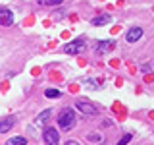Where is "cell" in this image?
<instances>
[{
	"label": "cell",
	"instance_id": "9c48e42d",
	"mask_svg": "<svg viewBox=\"0 0 154 145\" xmlns=\"http://www.w3.org/2000/svg\"><path fill=\"white\" fill-rule=\"evenodd\" d=\"M50 112H52L50 108L42 110V112H41V114H38L37 118H35V124H37V126H41V124H45V122H48V118H50Z\"/></svg>",
	"mask_w": 154,
	"mask_h": 145
},
{
	"label": "cell",
	"instance_id": "2e32d148",
	"mask_svg": "<svg viewBox=\"0 0 154 145\" xmlns=\"http://www.w3.org/2000/svg\"><path fill=\"white\" fill-rule=\"evenodd\" d=\"M66 145H81V143H77V141H67Z\"/></svg>",
	"mask_w": 154,
	"mask_h": 145
},
{
	"label": "cell",
	"instance_id": "277c9868",
	"mask_svg": "<svg viewBox=\"0 0 154 145\" xmlns=\"http://www.w3.org/2000/svg\"><path fill=\"white\" fill-rule=\"evenodd\" d=\"M75 108L79 110V112H83V114H96L98 112V108H96L93 103H87V101H77Z\"/></svg>",
	"mask_w": 154,
	"mask_h": 145
},
{
	"label": "cell",
	"instance_id": "ba28073f",
	"mask_svg": "<svg viewBox=\"0 0 154 145\" xmlns=\"http://www.w3.org/2000/svg\"><path fill=\"white\" fill-rule=\"evenodd\" d=\"M14 116H8V118H4V120H0V134H6L10 128L14 126Z\"/></svg>",
	"mask_w": 154,
	"mask_h": 145
},
{
	"label": "cell",
	"instance_id": "7a4b0ae2",
	"mask_svg": "<svg viewBox=\"0 0 154 145\" xmlns=\"http://www.w3.org/2000/svg\"><path fill=\"white\" fill-rule=\"evenodd\" d=\"M83 50H85V41L83 39H75V41L67 43V45L64 47L66 54H81Z\"/></svg>",
	"mask_w": 154,
	"mask_h": 145
},
{
	"label": "cell",
	"instance_id": "8fae6325",
	"mask_svg": "<svg viewBox=\"0 0 154 145\" xmlns=\"http://www.w3.org/2000/svg\"><path fill=\"white\" fill-rule=\"evenodd\" d=\"M45 95L48 97V99H60V97H62V91H58V89H46Z\"/></svg>",
	"mask_w": 154,
	"mask_h": 145
},
{
	"label": "cell",
	"instance_id": "3957f363",
	"mask_svg": "<svg viewBox=\"0 0 154 145\" xmlns=\"http://www.w3.org/2000/svg\"><path fill=\"white\" fill-rule=\"evenodd\" d=\"M42 139L48 143V145H58L60 143V135H58V130L54 128H46L45 134H42Z\"/></svg>",
	"mask_w": 154,
	"mask_h": 145
},
{
	"label": "cell",
	"instance_id": "4fadbf2b",
	"mask_svg": "<svg viewBox=\"0 0 154 145\" xmlns=\"http://www.w3.org/2000/svg\"><path fill=\"white\" fill-rule=\"evenodd\" d=\"M87 139H89L91 143H100V141H102V135H100V134H89Z\"/></svg>",
	"mask_w": 154,
	"mask_h": 145
},
{
	"label": "cell",
	"instance_id": "5b68a950",
	"mask_svg": "<svg viewBox=\"0 0 154 145\" xmlns=\"http://www.w3.org/2000/svg\"><path fill=\"white\" fill-rule=\"evenodd\" d=\"M14 23V14L8 8H0V25H12Z\"/></svg>",
	"mask_w": 154,
	"mask_h": 145
},
{
	"label": "cell",
	"instance_id": "7c38bea8",
	"mask_svg": "<svg viewBox=\"0 0 154 145\" xmlns=\"http://www.w3.org/2000/svg\"><path fill=\"white\" fill-rule=\"evenodd\" d=\"M25 143H27L25 137H12L6 141V145H25Z\"/></svg>",
	"mask_w": 154,
	"mask_h": 145
},
{
	"label": "cell",
	"instance_id": "8992f818",
	"mask_svg": "<svg viewBox=\"0 0 154 145\" xmlns=\"http://www.w3.org/2000/svg\"><path fill=\"white\" fill-rule=\"evenodd\" d=\"M114 48V41H100L98 45L94 47V52L96 54H106V52H110Z\"/></svg>",
	"mask_w": 154,
	"mask_h": 145
},
{
	"label": "cell",
	"instance_id": "30bf717a",
	"mask_svg": "<svg viewBox=\"0 0 154 145\" xmlns=\"http://www.w3.org/2000/svg\"><path fill=\"white\" fill-rule=\"evenodd\" d=\"M110 21H112V18H110L108 14H104V16L93 19V25H106V23H110Z\"/></svg>",
	"mask_w": 154,
	"mask_h": 145
},
{
	"label": "cell",
	"instance_id": "6da1fadb",
	"mask_svg": "<svg viewBox=\"0 0 154 145\" xmlns=\"http://www.w3.org/2000/svg\"><path fill=\"white\" fill-rule=\"evenodd\" d=\"M73 122H75V112H73V108L62 110L60 116H58V124H60L62 130H69L71 126H73Z\"/></svg>",
	"mask_w": 154,
	"mask_h": 145
},
{
	"label": "cell",
	"instance_id": "9a60e30c",
	"mask_svg": "<svg viewBox=\"0 0 154 145\" xmlns=\"http://www.w3.org/2000/svg\"><path fill=\"white\" fill-rule=\"evenodd\" d=\"M129 141H131V135L127 134V135H123V137H122V139H119V141H118V145H127Z\"/></svg>",
	"mask_w": 154,
	"mask_h": 145
},
{
	"label": "cell",
	"instance_id": "5bb4252c",
	"mask_svg": "<svg viewBox=\"0 0 154 145\" xmlns=\"http://www.w3.org/2000/svg\"><path fill=\"white\" fill-rule=\"evenodd\" d=\"M38 4H42V6H58V4H62V0H38Z\"/></svg>",
	"mask_w": 154,
	"mask_h": 145
},
{
	"label": "cell",
	"instance_id": "52a82bcc",
	"mask_svg": "<svg viewBox=\"0 0 154 145\" xmlns=\"http://www.w3.org/2000/svg\"><path fill=\"white\" fill-rule=\"evenodd\" d=\"M141 37H143V29H141V27H131V29L127 31V35H125L127 43H137Z\"/></svg>",
	"mask_w": 154,
	"mask_h": 145
}]
</instances>
